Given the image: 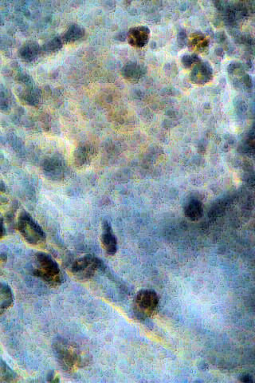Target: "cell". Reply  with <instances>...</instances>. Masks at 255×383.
Returning a JSON list of instances; mask_svg holds the SVG:
<instances>
[{
	"label": "cell",
	"mask_w": 255,
	"mask_h": 383,
	"mask_svg": "<svg viewBox=\"0 0 255 383\" xmlns=\"http://www.w3.org/2000/svg\"><path fill=\"white\" fill-rule=\"evenodd\" d=\"M55 357L62 370L66 372L74 373L89 364V354L76 343L66 339H57L53 343Z\"/></svg>",
	"instance_id": "obj_1"
},
{
	"label": "cell",
	"mask_w": 255,
	"mask_h": 383,
	"mask_svg": "<svg viewBox=\"0 0 255 383\" xmlns=\"http://www.w3.org/2000/svg\"><path fill=\"white\" fill-rule=\"evenodd\" d=\"M33 275L52 288H58L63 281L59 264L51 255L45 252L35 254Z\"/></svg>",
	"instance_id": "obj_2"
},
{
	"label": "cell",
	"mask_w": 255,
	"mask_h": 383,
	"mask_svg": "<svg viewBox=\"0 0 255 383\" xmlns=\"http://www.w3.org/2000/svg\"><path fill=\"white\" fill-rule=\"evenodd\" d=\"M17 228L24 241L29 245L37 247L45 245L46 233L28 212L25 211L20 212L18 217Z\"/></svg>",
	"instance_id": "obj_3"
},
{
	"label": "cell",
	"mask_w": 255,
	"mask_h": 383,
	"mask_svg": "<svg viewBox=\"0 0 255 383\" xmlns=\"http://www.w3.org/2000/svg\"><path fill=\"white\" fill-rule=\"evenodd\" d=\"M102 267L103 263L99 258L88 254L76 259L72 264L70 272L76 279L87 281L91 279Z\"/></svg>",
	"instance_id": "obj_4"
},
{
	"label": "cell",
	"mask_w": 255,
	"mask_h": 383,
	"mask_svg": "<svg viewBox=\"0 0 255 383\" xmlns=\"http://www.w3.org/2000/svg\"><path fill=\"white\" fill-rule=\"evenodd\" d=\"M159 297L157 292L144 289L137 293L135 299V310L140 317H151L157 312Z\"/></svg>",
	"instance_id": "obj_5"
},
{
	"label": "cell",
	"mask_w": 255,
	"mask_h": 383,
	"mask_svg": "<svg viewBox=\"0 0 255 383\" xmlns=\"http://www.w3.org/2000/svg\"><path fill=\"white\" fill-rule=\"evenodd\" d=\"M44 175L49 180L59 181L63 178L66 173V165L62 159L58 157H52L46 159L42 164Z\"/></svg>",
	"instance_id": "obj_6"
},
{
	"label": "cell",
	"mask_w": 255,
	"mask_h": 383,
	"mask_svg": "<svg viewBox=\"0 0 255 383\" xmlns=\"http://www.w3.org/2000/svg\"><path fill=\"white\" fill-rule=\"evenodd\" d=\"M96 152L91 145L82 143L73 152V163L76 167L83 168L93 161Z\"/></svg>",
	"instance_id": "obj_7"
},
{
	"label": "cell",
	"mask_w": 255,
	"mask_h": 383,
	"mask_svg": "<svg viewBox=\"0 0 255 383\" xmlns=\"http://www.w3.org/2000/svg\"><path fill=\"white\" fill-rule=\"evenodd\" d=\"M149 38V29L143 26L133 28L128 32V42L133 47H144L148 44Z\"/></svg>",
	"instance_id": "obj_8"
},
{
	"label": "cell",
	"mask_w": 255,
	"mask_h": 383,
	"mask_svg": "<svg viewBox=\"0 0 255 383\" xmlns=\"http://www.w3.org/2000/svg\"><path fill=\"white\" fill-rule=\"evenodd\" d=\"M102 229L103 230L100 236L102 246L108 255H114L117 251V240L113 234L110 223L105 221Z\"/></svg>",
	"instance_id": "obj_9"
},
{
	"label": "cell",
	"mask_w": 255,
	"mask_h": 383,
	"mask_svg": "<svg viewBox=\"0 0 255 383\" xmlns=\"http://www.w3.org/2000/svg\"><path fill=\"white\" fill-rule=\"evenodd\" d=\"M42 53V47L38 42L30 41L24 43L18 51V55L25 62H31L38 59Z\"/></svg>",
	"instance_id": "obj_10"
},
{
	"label": "cell",
	"mask_w": 255,
	"mask_h": 383,
	"mask_svg": "<svg viewBox=\"0 0 255 383\" xmlns=\"http://www.w3.org/2000/svg\"><path fill=\"white\" fill-rule=\"evenodd\" d=\"M86 31L79 24H72L62 35L64 43H73L84 38Z\"/></svg>",
	"instance_id": "obj_11"
},
{
	"label": "cell",
	"mask_w": 255,
	"mask_h": 383,
	"mask_svg": "<svg viewBox=\"0 0 255 383\" xmlns=\"http://www.w3.org/2000/svg\"><path fill=\"white\" fill-rule=\"evenodd\" d=\"M144 67L137 63L127 64L122 69L123 77L130 82H137L140 80L144 75Z\"/></svg>",
	"instance_id": "obj_12"
},
{
	"label": "cell",
	"mask_w": 255,
	"mask_h": 383,
	"mask_svg": "<svg viewBox=\"0 0 255 383\" xmlns=\"http://www.w3.org/2000/svg\"><path fill=\"white\" fill-rule=\"evenodd\" d=\"M14 296L11 288L7 283H2L0 286V309L1 314L12 306Z\"/></svg>",
	"instance_id": "obj_13"
},
{
	"label": "cell",
	"mask_w": 255,
	"mask_h": 383,
	"mask_svg": "<svg viewBox=\"0 0 255 383\" xmlns=\"http://www.w3.org/2000/svg\"><path fill=\"white\" fill-rule=\"evenodd\" d=\"M184 212L190 221H198L202 215V204L196 200L191 201L187 204Z\"/></svg>",
	"instance_id": "obj_14"
},
{
	"label": "cell",
	"mask_w": 255,
	"mask_h": 383,
	"mask_svg": "<svg viewBox=\"0 0 255 383\" xmlns=\"http://www.w3.org/2000/svg\"><path fill=\"white\" fill-rule=\"evenodd\" d=\"M188 45L190 48L197 52H203L206 50L208 45V40L206 37L201 34L195 33L191 35L188 41Z\"/></svg>",
	"instance_id": "obj_15"
},
{
	"label": "cell",
	"mask_w": 255,
	"mask_h": 383,
	"mask_svg": "<svg viewBox=\"0 0 255 383\" xmlns=\"http://www.w3.org/2000/svg\"><path fill=\"white\" fill-rule=\"evenodd\" d=\"M0 381L1 382H15L18 381V375L15 374L8 364L1 360V366H0Z\"/></svg>",
	"instance_id": "obj_16"
},
{
	"label": "cell",
	"mask_w": 255,
	"mask_h": 383,
	"mask_svg": "<svg viewBox=\"0 0 255 383\" xmlns=\"http://www.w3.org/2000/svg\"><path fill=\"white\" fill-rule=\"evenodd\" d=\"M64 44L65 43L62 40V36L55 37V38H51L50 40L48 41L42 46V53H55L57 51L62 49Z\"/></svg>",
	"instance_id": "obj_17"
},
{
	"label": "cell",
	"mask_w": 255,
	"mask_h": 383,
	"mask_svg": "<svg viewBox=\"0 0 255 383\" xmlns=\"http://www.w3.org/2000/svg\"><path fill=\"white\" fill-rule=\"evenodd\" d=\"M209 70L204 66H197L191 74V79L196 83H204L208 81Z\"/></svg>",
	"instance_id": "obj_18"
},
{
	"label": "cell",
	"mask_w": 255,
	"mask_h": 383,
	"mask_svg": "<svg viewBox=\"0 0 255 383\" xmlns=\"http://www.w3.org/2000/svg\"><path fill=\"white\" fill-rule=\"evenodd\" d=\"M47 381H49V382L59 381V376H57L54 371H50L47 375Z\"/></svg>",
	"instance_id": "obj_19"
},
{
	"label": "cell",
	"mask_w": 255,
	"mask_h": 383,
	"mask_svg": "<svg viewBox=\"0 0 255 383\" xmlns=\"http://www.w3.org/2000/svg\"><path fill=\"white\" fill-rule=\"evenodd\" d=\"M7 259H8V258H7V256H5L4 254H2V255H1V262H2V263H4V262H6V261H7Z\"/></svg>",
	"instance_id": "obj_20"
}]
</instances>
